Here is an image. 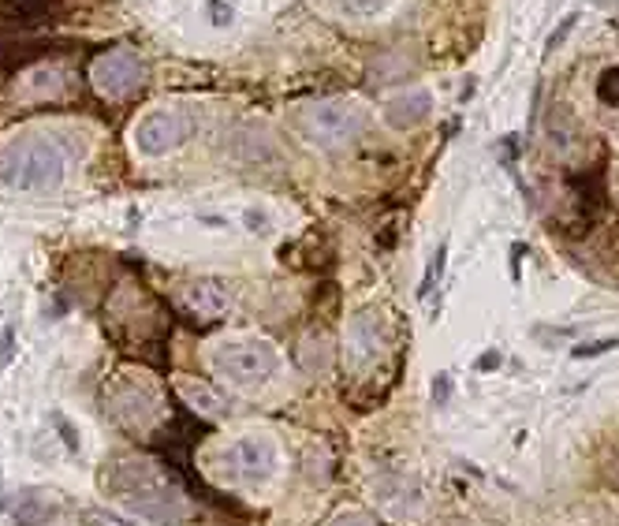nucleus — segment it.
<instances>
[{
  "label": "nucleus",
  "mask_w": 619,
  "mask_h": 526,
  "mask_svg": "<svg viewBox=\"0 0 619 526\" xmlns=\"http://www.w3.org/2000/svg\"><path fill=\"white\" fill-rule=\"evenodd\" d=\"M433 112V94L429 90H407V94H395L385 105V120L392 123L395 131H411L418 123H425Z\"/></svg>",
  "instance_id": "0eeeda50"
},
{
  "label": "nucleus",
  "mask_w": 619,
  "mask_h": 526,
  "mask_svg": "<svg viewBox=\"0 0 619 526\" xmlns=\"http://www.w3.org/2000/svg\"><path fill=\"white\" fill-rule=\"evenodd\" d=\"M52 515H56V504L49 497H26L15 508V526H49Z\"/></svg>",
  "instance_id": "ddd939ff"
},
{
  "label": "nucleus",
  "mask_w": 619,
  "mask_h": 526,
  "mask_svg": "<svg viewBox=\"0 0 619 526\" xmlns=\"http://www.w3.org/2000/svg\"><path fill=\"white\" fill-rule=\"evenodd\" d=\"M52 426L60 429V441L68 445V452H79V433H75V426H71V422H68L64 415H60V411L52 415Z\"/></svg>",
  "instance_id": "dca6fc26"
},
{
  "label": "nucleus",
  "mask_w": 619,
  "mask_h": 526,
  "mask_svg": "<svg viewBox=\"0 0 619 526\" xmlns=\"http://www.w3.org/2000/svg\"><path fill=\"white\" fill-rule=\"evenodd\" d=\"M146 60L131 45H116L94 56L90 64V86L98 90L105 101H131L146 86Z\"/></svg>",
  "instance_id": "20e7f679"
},
{
  "label": "nucleus",
  "mask_w": 619,
  "mask_h": 526,
  "mask_svg": "<svg viewBox=\"0 0 619 526\" xmlns=\"http://www.w3.org/2000/svg\"><path fill=\"white\" fill-rule=\"evenodd\" d=\"M209 15H213V23H216V26H228L235 12H232V5H221V0H209Z\"/></svg>",
  "instance_id": "aec40b11"
},
{
  "label": "nucleus",
  "mask_w": 619,
  "mask_h": 526,
  "mask_svg": "<svg viewBox=\"0 0 619 526\" xmlns=\"http://www.w3.org/2000/svg\"><path fill=\"white\" fill-rule=\"evenodd\" d=\"M612 348H619V340H594V344L575 348V359H594V355H605V351H612Z\"/></svg>",
  "instance_id": "f3484780"
},
{
  "label": "nucleus",
  "mask_w": 619,
  "mask_h": 526,
  "mask_svg": "<svg viewBox=\"0 0 619 526\" xmlns=\"http://www.w3.org/2000/svg\"><path fill=\"white\" fill-rule=\"evenodd\" d=\"M68 158L49 135H15L0 142V187L15 195H49L64 183Z\"/></svg>",
  "instance_id": "f257e3e1"
},
{
  "label": "nucleus",
  "mask_w": 619,
  "mask_h": 526,
  "mask_svg": "<svg viewBox=\"0 0 619 526\" xmlns=\"http://www.w3.org/2000/svg\"><path fill=\"white\" fill-rule=\"evenodd\" d=\"M497 362H500V355H485L478 366H481V369H489V366H497Z\"/></svg>",
  "instance_id": "5701e85b"
},
{
  "label": "nucleus",
  "mask_w": 619,
  "mask_h": 526,
  "mask_svg": "<svg viewBox=\"0 0 619 526\" xmlns=\"http://www.w3.org/2000/svg\"><path fill=\"white\" fill-rule=\"evenodd\" d=\"M369 123V112L358 101L348 98H325V101H310L295 112V128L299 135L318 146V149H339L355 142Z\"/></svg>",
  "instance_id": "f03ea898"
},
{
  "label": "nucleus",
  "mask_w": 619,
  "mask_h": 526,
  "mask_svg": "<svg viewBox=\"0 0 619 526\" xmlns=\"http://www.w3.org/2000/svg\"><path fill=\"white\" fill-rule=\"evenodd\" d=\"M348 362L351 366H366L369 359H377L381 351V329H377V318L374 314H358L351 325H348Z\"/></svg>",
  "instance_id": "1a4fd4ad"
},
{
  "label": "nucleus",
  "mask_w": 619,
  "mask_h": 526,
  "mask_svg": "<svg viewBox=\"0 0 619 526\" xmlns=\"http://www.w3.org/2000/svg\"><path fill=\"white\" fill-rule=\"evenodd\" d=\"M94 526H105V522H98V519H94Z\"/></svg>",
  "instance_id": "393cba45"
},
{
  "label": "nucleus",
  "mask_w": 619,
  "mask_h": 526,
  "mask_svg": "<svg viewBox=\"0 0 619 526\" xmlns=\"http://www.w3.org/2000/svg\"><path fill=\"white\" fill-rule=\"evenodd\" d=\"M179 396L187 399V404H191L195 411H202V415H224V399L216 396L213 388H205V385H195V381H179Z\"/></svg>",
  "instance_id": "f8f14e48"
},
{
  "label": "nucleus",
  "mask_w": 619,
  "mask_h": 526,
  "mask_svg": "<svg viewBox=\"0 0 619 526\" xmlns=\"http://www.w3.org/2000/svg\"><path fill=\"white\" fill-rule=\"evenodd\" d=\"M0 478H5V471H0ZM0 508H5V485H0Z\"/></svg>",
  "instance_id": "b1692460"
},
{
  "label": "nucleus",
  "mask_w": 619,
  "mask_h": 526,
  "mask_svg": "<svg viewBox=\"0 0 619 526\" xmlns=\"http://www.w3.org/2000/svg\"><path fill=\"white\" fill-rule=\"evenodd\" d=\"M444 254H448V246H441V251H437V258L429 262V269H425V281H422V295H429V292H433V276H441V269H444Z\"/></svg>",
  "instance_id": "6ab92c4d"
},
{
  "label": "nucleus",
  "mask_w": 619,
  "mask_h": 526,
  "mask_svg": "<svg viewBox=\"0 0 619 526\" xmlns=\"http://www.w3.org/2000/svg\"><path fill=\"white\" fill-rule=\"evenodd\" d=\"M332 526H374V522H369V515H362V512H344V515L332 519Z\"/></svg>",
  "instance_id": "412c9836"
},
{
  "label": "nucleus",
  "mask_w": 619,
  "mask_h": 526,
  "mask_svg": "<svg viewBox=\"0 0 619 526\" xmlns=\"http://www.w3.org/2000/svg\"><path fill=\"white\" fill-rule=\"evenodd\" d=\"M385 5H388V0H339V8H344L348 15H374Z\"/></svg>",
  "instance_id": "2eb2a0df"
},
{
  "label": "nucleus",
  "mask_w": 619,
  "mask_h": 526,
  "mask_svg": "<svg viewBox=\"0 0 619 526\" xmlns=\"http://www.w3.org/2000/svg\"><path fill=\"white\" fill-rule=\"evenodd\" d=\"M64 12V0H0V15L15 26H42Z\"/></svg>",
  "instance_id": "9d476101"
},
{
  "label": "nucleus",
  "mask_w": 619,
  "mask_h": 526,
  "mask_svg": "<svg viewBox=\"0 0 619 526\" xmlns=\"http://www.w3.org/2000/svg\"><path fill=\"white\" fill-rule=\"evenodd\" d=\"M597 98H601L608 109H619V68H608V72L597 79Z\"/></svg>",
  "instance_id": "4468645a"
},
{
  "label": "nucleus",
  "mask_w": 619,
  "mask_h": 526,
  "mask_svg": "<svg viewBox=\"0 0 619 526\" xmlns=\"http://www.w3.org/2000/svg\"><path fill=\"white\" fill-rule=\"evenodd\" d=\"M187 302H191V311H198L202 318L216 321L221 314H228L232 292H228V284H221V281H195V284L187 288Z\"/></svg>",
  "instance_id": "9b49d317"
},
{
  "label": "nucleus",
  "mask_w": 619,
  "mask_h": 526,
  "mask_svg": "<svg viewBox=\"0 0 619 526\" xmlns=\"http://www.w3.org/2000/svg\"><path fill=\"white\" fill-rule=\"evenodd\" d=\"M109 415L119 426H128V429H146L149 418L157 415V399H153V392H146V388H128V392H119L112 399Z\"/></svg>",
  "instance_id": "6e6552de"
},
{
  "label": "nucleus",
  "mask_w": 619,
  "mask_h": 526,
  "mask_svg": "<svg viewBox=\"0 0 619 526\" xmlns=\"http://www.w3.org/2000/svg\"><path fill=\"white\" fill-rule=\"evenodd\" d=\"M12 355H15V325H8L0 332V369L12 366Z\"/></svg>",
  "instance_id": "a211bd4d"
},
{
  "label": "nucleus",
  "mask_w": 619,
  "mask_h": 526,
  "mask_svg": "<svg viewBox=\"0 0 619 526\" xmlns=\"http://www.w3.org/2000/svg\"><path fill=\"white\" fill-rule=\"evenodd\" d=\"M195 131V116L179 109H153L135 123V149L146 158H165L179 149Z\"/></svg>",
  "instance_id": "39448f33"
},
{
  "label": "nucleus",
  "mask_w": 619,
  "mask_h": 526,
  "mask_svg": "<svg viewBox=\"0 0 619 526\" xmlns=\"http://www.w3.org/2000/svg\"><path fill=\"white\" fill-rule=\"evenodd\" d=\"M221 463L232 482H269L276 471V445L269 437H239Z\"/></svg>",
  "instance_id": "423d86ee"
},
{
  "label": "nucleus",
  "mask_w": 619,
  "mask_h": 526,
  "mask_svg": "<svg viewBox=\"0 0 619 526\" xmlns=\"http://www.w3.org/2000/svg\"><path fill=\"white\" fill-rule=\"evenodd\" d=\"M571 26H575V15H567V19H564V26H560V30H556V34L548 38V49H556V45H560V42L567 38V30H571Z\"/></svg>",
  "instance_id": "4be33fe9"
},
{
  "label": "nucleus",
  "mask_w": 619,
  "mask_h": 526,
  "mask_svg": "<svg viewBox=\"0 0 619 526\" xmlns=\"http://www.w3.org/2000/svg\"><path fill=\"white\" fill-rule=\"evenodd\" d=\"M213 369L216 378H224L235 388H258L265 385L281 359H276V348L265 344V340H224V344L213 348Z\"/></svg>",
  "instance_id": "7ed1b4c3"
}]
</instances>
